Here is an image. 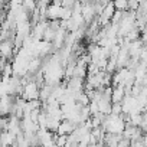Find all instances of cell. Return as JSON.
I'll return each mask as SVG.
<instances>
[{"label": "cell", "mask_w": 147, "mask_h": 147, "mask_svg": "<svg viewBox=\"0 0 147 147\" xmlns=\"http://www.w3.org/2000/svg\"><path fill=\"white\" fill-rule=\"evenodd\" d=\"M146 33H147V32H146ZM143 40H144V42H147V35H144V36H143Z\"/></svg>", "instance_id": "cell-1"}]
</instances>
